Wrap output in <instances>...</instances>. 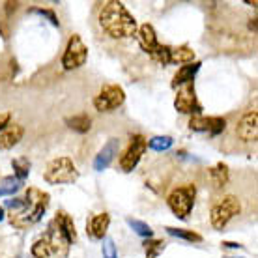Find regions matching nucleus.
<instances>
[{"label": "nucleus", "mask_w": 258, "mask_h": 258, "mask_svg": "<svg viewBox=\"0 0 258 258\" xmlns=\"http://www.w3.org/2000/svg\"><path fill=\"white\" fill-rule=\"evenodd\" d=\"M210 180H212L215 189L225 187L226 183H228V167H226L225 163H217V165L210 170Z\"/></svg>", "instance_id": "20"}, {"label": "nucleus", "mask_w": 258, "mask_h": 258, "mask_svg": "<svg viewBox=\"0 0 258 258\" xmlns=\"http://www.w3.org/2000/svg\"><path fill=\"white\" fill-rule=\"evenodd\" d=\"M2 219H4V208L0 206V221H2Z\"/></svg>", "instance_id": "34"}, {"label": "nucleus", "mask_w": 258, "mask_h": 258, "mask_svg": "<svg viewBox=\"0 0 258 258\" xmlns=\"http://www.w3.org/2000/svg\"><path fill=\"white\" fill-rule=\"evenodd\" d=\"M195 197H197V187L193 183H185L181 187H176L172 193L168 195L167 204L178 219H187L189 213L193 212Z\"/></svg>", "instance_id": "4"}, {"label": "nucleus", "mask_w": 258, "mask_h": 258, "mask_svg": "<svg viewBox=\"0 0 258 258\" xmlns=\"http://www.w3.org/2000/svg\"><path fill=\"white\" fill-rule=\"evenodd\" d=\"M25 135V127L21 123H12L0 133V150H12L17 146L19 141Z\"/></svg>", "instance_id": "14"}, {"label": "nucleus", "mask_w": 258, "mask_h": 258, "mask_svg": "<svg viewBox=\"0 0 258 258\" xmlns=\"http://www.w3.org/2000/svg\"><path fill=\"white\" fill-rule=\"evenodd\" d=\"M118 150H120V141L118 139H109V142L99 150V154L94 159V170L101 172L105 168H109L110 163L114 161V157L118 155Z\"/></svg>", "instance_id": "12"}, {"label": "nucleus", "mask_w": 258, "mask_h": 258, "mask_svg": "<svg viewBox=\"0 0 258 258\" xmlns=\"http://www.w3.org/2000/svg\"><path fill=\"white\" fill-rule=\"evenodd\" d=\"M167 232L170 236H176V238H181L185 241H202L199 234L193 232V230H185V228H172V226H167Z\"/></svg>", "instance_id": "26"}, {"label": "nucleus", "mask_w": 258, "mask_h": 258, "mask_svg": "<svg viewBox=\"0 0 258 258\" xmlns=\"http://www.w3.org/2000/svg\"><path fill=\"white\" fill-rule=\"evenodd\" d=\"M32 256L34 258H51V256H56V252H54V247H52L51 239L45 236H41L38 238L36 241L32 243Z\"/></svg>", "instance_id": "18"}, {"label": "nucleus", "mask_w": 258, "mask_h": 258, "mask_svg": "<svg viewBox=\"0 0 258 258\" xmlns=\"http://www.w3.org/2000/svg\"><path fill=\"white\" fill-rule=\"evenodd\" d=\"M103 258H118L116 245H114V241L110 238H107V236L103 238Z\"/></svg>", "instance_id": "29"}, {"label": "nucleus", "mask_w": 258, "mask_h": 258, "mask_svg": "<svg viewBox=\"0 0 258 258\" xmlns=\"http://www.w3.org/2000/svg\"><path fill=\"white\" fill-rule=\"evenodd\" d=\"M137 36H139V45H141V49L144 52H152L157 47V36H155V30H154V26L152 25H142L139 30H137Z\"/></svg>", "instance_id": "16"}, {"label": "nucleus", "mask_w": 258, "mask_h": 258, "mask_svg": "<svg viewBox=\"0 0 258 258\" xmlns=\"http://www.w3.org/2000/svg\"><path fill=\"white\" fill-rule=\"evenodd\" d=\"M125 221H127V225L131 226V230L135 234H139L141 238H152V236H154V230H152V226H150L148 223L133 219V217H127Z\"/></svg>", "instance_id": "23"}, {"label": "nucleus", "mask_w": 258, "mask_h": 258, "mask_svg": "<svg viewBox=\"0 0 258 258\" xmlns=\"http://www.w3.org/2000/svg\"><path fill=\"white\" fill-rule=\"evenodd\" d=\"M144 249H146V256L148 258H155L159 252L165 249V241H159V239H150L144 243Z\"/></svg>", "instance_id": "28"}, {"label": "nucleus", "mask_w": 258, "mask_h": 258, "mask_svg": "<svg viewBox=\"0 0 258 258\" xmlns=\"http://www.w3.org/2000/svg\"><path fill=\"white\" fill-rule=\"evenodd\" d=\"M172 137H154V139H150L148 141V146L154 152H165V150H168L170 146H172Z\"/></svg>", "instance_id": "27"}, {"label": "nucleus", "mask_w": 258, "mask_h": 258, "mask_svg": "<svg viewBox=\"0 0 258 258\" xmlns=\"http://www.w3.org/2000/svg\"><path fill=\"white\" fill-rule=\"evenodd\" d=\"M200 70V62H193V64H185L181 66L178 73L174 75V81H172V86L178 88L181 84H187V83H193L195 75H197V71Z\"/></svg>", "instance_id": "17"}, {"label": "nucleus", "mask_w": 258, "mask_h": 258, "mask_svg": "<svg viewBox=\"0 0 258 258\" xmlns=\"http://www.w3.org/2000/svg\"><path fill=\"white\" fill-rule=\"evenodd\" d=\"M97 19L107 36L114 39H125L137 34L135 17L127 12V8L123 6L122 2H116V0L105 2L99 10Z\"/></svg>", "instance_id": "1"}, {"label": "nucleus", "mask_w": 258, "mask_h": 258, "mask_svg": "<svg viewBox=\"0 0 258 258\" xmlns=\"http://www.w3.org/2000/svg\"><path fill=\"white\" fill-rule=\"evenodd\" d=\"M88 60V47L84 45V41L81 39V36L73 34L66 45L64 56H62V66L64 70H79L81 66L86 64Z\"/></svg>", "instance_id": "7"}, {"label": "nucleus", "mask_w": 258, "mask_h": 258, "mask_svg": "<svg viewBox=\"0 0 258 258\" xmlns=\"http://www.w3.org/2000/svg\"><path fill=\"white\" fill-rule=\"evenodd\" d=\"M25 204V199H12V200H6V208H10L12 212H19L21 208Z\"/></svg>", "instance_id": "31"}, {"label": "nucleus", "mask_w": 258, "mask_h": 258, "mask_svg": "<svg viewBox=\"0 0 258 258\" xmlns=\"http://www.w3.org/2000/svg\"><path fill=\"white\" fill-rule=\"evenodd\" d=\"M125 101V92L118 84H103L99 94L94 99V107L99 112H112L118 107H122Z\"/></svg>", "instance_id": "6"}, {"label": "nucleus", "mask_w": 258, "mask_h": 258, "mask_svg": "<svg viewBox=\"0 0 258 258\" xmlns=\"http://www.w3.org/2000/svg\"><path fill=\"white\" fill-rule=\"evenodd\" d=\"M10 120H12V114L6 110H0V133L10 125Z\"/></svg>", "instance_id": "32"}, {"label": "nucleus", "mask_w": 258, "mask_h": 258, "mask_svg": "<svg viewBox=\"0 0 258 258\" xmlns=\"http://www.w3.org/2000/svg\"><path fill=\"white\" fill-rule=\"evenodd\" d=\"M52 223H54V225L60 228V232L64 234V238L68 239V243H75V241H77V230H75V223H73V219H71L70 213L58 212Z\"/></svg>", "instance_id": "15"}, {"label": "nucleus", "mask_w": 258, "mask_h": 258, "mask_svg": "<svg viewBox=\"0 0 258 258\" xmlns=\"http://www.w3.org/2000/svg\"><path fill=\"white\" fill-rule=\"evenodd\" d=\"M43 178H45L47 183H52V185L73 183V181L79 180V170L70 157H56V159L49 161Z\"/></svg>", "instance_id": "3"}, {"label": "nucleus", "mask_w": 258, "mask_h": 258, "mask_svg": "<svg viewBox=\"0 0 258 258\" xmlns=\"http://www.w3.org/2000/svg\"><path fill=\"white\" fill-rule=\"evenodd\" d=\"M146 148H148L146 137H142V135L131 137L127 148H125V152H123L122 157H120V168H122L123 172H131V170L139 165V161H141V157L144 155Z\"/></svg>", "instance_id": "8"}, {"label": "nucleus", "mask_w": 258, "mask_h": 258, "mask_svg": "<svg viewBox=\"0 0 258 258\" xmlns=\"http://www.w3.org/2000/svg\"><path fill=\"white\" fill-rule=\"evenodd\" d=\"M225 258H236V256H225ZM239 258H241V256H239Z\"/></svg>", "instance_id": "35"}, {"label": "nucleus", "mask_w": 258, "mask_h": 258, "mask_svg": "<svg viewBox=\"0 0 258 258\" xmlns=\"http://www.w3.org/2000/svg\"><path fill=\"white\" fill-rule=\"evenodd\" d=\"M66 123H68V127L77 131V133H86L92 127V118L88 114H77L73 118H68Z\"/></svg>", "instance_id": "21"}, {"label": "nucleus", "mask_w": 258, "mask_h": 258, "mask_svg": "<svg viewBox=\"0 0 258 258\" xmlns=\"http://www.w3.org/2000/svg\"><path fill=\"white\" fill-rule=\"evenodd\" d=\"M236 135L239 141L243 142H256L258 139V112L256 110H249L245 112L241 120L236 125Z\"/></svg>", "instance_id": "11"}, {"label": "nucleus", "mask_w": 258, "mask_h": 258, "mask_svg": "<svg viewBox=\"0 0 258 258\" xmlns=\"http://www.w3.org/2000/svg\"><path fill=\"white\" fill-rule=\"evenodd\" d=\"M239 212H241L239 199L238 197H234V195H228V197L221 199L219 202L212 208V213H210L212 226L215 228V230H223L236 215H239Z\"/></svg>", "instance_id": "5"}, {"label": "nucleus", "mask_w": 258, "mask_h": 258, "mask_svg": "<svg viewBox=\"0 0 258 258\" xmlns=\"http://www.w3.org/2000/svg\"><path fill=\"white\" fill-rule=\"evenodd\" d=\"M12 165H13V170H15V178H17V180L23 181L26 176L30 174V161H28L26 157H17V159H13Z\"/></svg>", "instance_id": "24"}, {"label": "nucleus", "mask_w": 258, "mask_h": 258, "mask_svg": "<svg viewBox=\"0 0 258 258\" xmlns=\"http://www.w3.org/2000/svg\"><path fill=\"white\" fill-rule=\"evenodd\" d=\"M223 247H228V249H241V245H239V243H232V241H225V243H223Z\"/></svg>", "instance_id": "33"}, {"label": "nucleus", "mask_w": 258, "mask_h": 258, "mask_svg": "<svg viewBox=\"0 0 258 258\" xmlns=\"http://www.w3.org/2000/svg\"><path fill=\"white\" fill-rule=\"evenodd\" d=\"M195 62V51L187 45L181 47H170V64H193Z\"/></svg>", "instance_id": "19"}, {"label": "nucleus", "mask_w": 258, "mask_h": 258, "mask_svg": "<svg viewBox=\"0 0 258 258\" xmlns=\"http://www.w3.org/2000/svg\"><path fill=\"white\" fill-rule=\"evenodd\" d=\"M49 206V195L39 191V189H28L25 195V204L19 212H12L10 223L15 228H28L36 225Z\"/></svg>", "instance_id": "2"}, {"label": "nucleus", "mask_w": 258, "mask_h": 258, "mask_svg": "<svg viewBox=\"0 0 258 258\" xmlns=\"http://www.w3.org/2000/svg\"><path fill=\"white\" fill-rule=\"evenodd\" d=\"M226 127V120L221 116H191L189 120V129L191 131H199V133H204L208 131L210 135H219L223 133Z\"/></svg>", "instance_id": "10"}, {"label": "nucleus", "mask_w": 258, "mask_h": 258, "mask_svg": "<svg viewBox=\"0 0 258 258\" xmlns=\"http://www.w3.org/2000/svg\"><path fill=\"white\" fill-rule=\"evenodd\" d=\"M174 107L178 112L181 114H191V116H199L200 110H202V105L199 103L197 99V92H195V84L187 83L181 84L178 94H176L174 99Z\"/></svg>", "instance_id": "9"}, {"label": "nucleus", "mask_w": 258, "mask_h": 258, "mask_svg": "<svg viewBox=\"0 0 258 258\" xmlns=\"http://www.w3.org/2000/svg\"><path fill=\"white\" fill-rule=\"evenodd\" d=\"M150 56H152L155 62H159V64H163V66L170 64V47L157 43V47H155L154 51L150 52Z\"/></svg>", "instance_id": "25"}, {"label": "nucleus", "mask_w": 258, "mask_h": 258, "mask_svg": "<svg viewBox=\"0 0 258 258\" xmlns=\"http://www.w3.org/2000/svg\"><path fill=\"white\" fill-rule=\"evenodd\" d=\"M23 185V181L17 180L15 176H8L0 180V197H10V195L17 193Z\"/></svg>", "instance_id": "22"}, {"label": "nucleus", "mask_w": 258, "mask_h": 258, "mask_svg": "<svg viewBox=\"0 0 258 258\" xmlns=\"http://www.w3.org/2000/svg\"><path fill=\"white\" fill-rule=\"evenodd\" d=\"M34 13H39V15H43V17H47V19L51 21L54 26H58L60 25V21L58 17L54 15V12H51V10H34Z\"/></svg>", "instance_id": "30"}, {"label": "nucleus", "mask_w": 258, "mask_h": 258, "mask_svg": "<svg viewBox=\"0 0 258 258\" xmlns=\"http://www.w3.org/2000/svg\"><path fill=\"white\" fill-rule=\"evenodd\" d=\"M109 225H110V215L109 213H97L94 215L90 221H88V225H86V232L90 234L92 239H103L107 230H109Z\"/></svg>", "instance_id": "13"}]
</instances>
